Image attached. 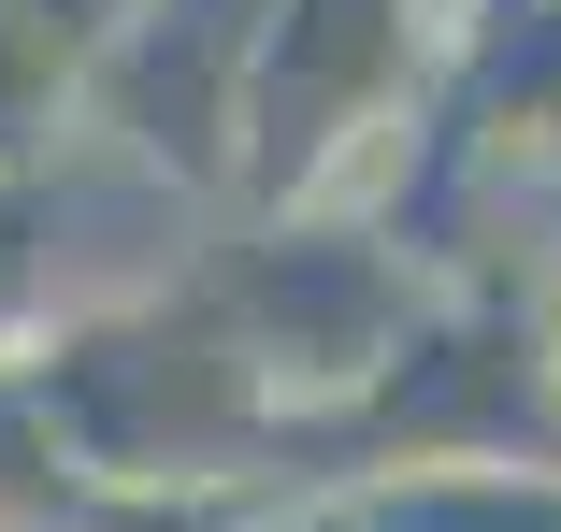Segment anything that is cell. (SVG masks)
Returning <instances> with one entry per match:
<instances>
[{
  "mask_svg": "<svg viewBox=\"0 0 561 532\" xmlns=\"http://www.w3.org/2000/svg\"><path fill=\"white\" fill-rule=\"evenodd\" d=\"M30 389L58 417L72 475L101 489V518L116 504H216L245 489L260 461H288L274 403L245 374V346L216 332L202 288H145V302H101V316H44L30 346Z\"/></svg>",
  "mask_w": 561,
  "mask_h": 532,
  "instance_id": "cell-1",
  "label": "cell"
},
{
  "mask_svg": "<svg viewBox=\"0 0 561 532\" xmlns=\"http://www.w3.org/2000/svg\"><path fill=\"white\" fill-rule=\"evenodd\" d=\"M432 288H446L432 245H403L389 217H331V201L260 217L231 259L202 274V302H216V332L245 346V374H260V403H274L288 461L403 360V332H417Z\"/></svg>",
  "mask_w": 561,
  "mask_h": 532,
  "instance_id": "cell-2",
  "label": "cell"
},
{
  "mask_svg": "<svg viewBox=\"0 0 561 532\" xmlns=\"http://www.w3.org/2000/svg\"><path fill=\"white\" fill-rule=\"evenodd\" d=\"M260 30H274V0H130V30L72 86V130H101L116 159H145L173 187H231Z\"/></svg>",
  "mask_w": 561,
  "mask_h": 532,
  "instance_id": "cell-3",
  "label": "cell"
},
{
  "mask_svg": "<svg viewBox=\"0 0 561 532\" xmlns=\"http://www.w3.org/2000/svg\"><path fill=\"white\" fill-rule=\"evenodd\" d=\"M87 518H101V489L72 475V447H58L30 360H0V532H87Z\"/></svg>",
  "mask_w": 561,
  "mask_h": 532,
  "instance_id": "cell-4",
  "label": "cell"
},
{
  "mask_svg": "<svg viewBox=\"0 0 561 532\" xmlns=\"http://www.w3.org/2000/svg\"><path fill=\"white\" fill-rule=\"evenodd\" d=\"M58 130H72V86H58L30 44H15V15H0V173H30Z\"/></svg>",
  "mask_w": 561,
  "mask_h": 532,
  "instance_id": "cell-5",
  "label": "cell"
},
{
  "mask_svg": "<svg viewBox=\"0 0 561 532\" xmlns=\"http://www.w3.org/2000/svg\"><path fill=\"white\" fill-rule=\"evenodd\" d=\"M0 15H15V44H30L58 86H87V72H101V44L130 30V0H0Z\"/></svg>",
  "mask_w": 561,
  "mask_h": 532,
  "instance_id": "cell-6",
  "label": "cell"
},
{
  "mask_svg": "<svg viewBox=\"0 0 561 532\" xmlns=\"http://www.w3.org/2000/svg\"><path fill=\"white\" fill-rule=\"evenodd\" d=\"M231 532H360V518H346V489H302V504H260V518H231Z\"/></svg>",
  "mask_w": 561,
  "mask_h": 532,
  "instance_id": "cell-7",
  "label": "cell"
},
{
  "mask_svg": "<svg viewBox=\"0 0 561 532\" xmlns=\"http://www.w3.org/2000/svg\"><path fill=\"white\" fill-rule=\"evenodd\" d=\"M533 346H547V403H561V274L533 288Z\"/></svg>",
  "mask_w": 561,
  "mask_h": 532,
  "instance_id": "cell-8",
  "label": "cell"
},
{
  "mask_svg": "<svg viewBox=\"0 0 561 532\" xmlns=\"http://www.w3.org/2000/svg\"><path fill=\"white\" fill-rule=\"evenodd\" d=\"M547 274H561V245H547Z\"/></svg>",
  "mask_w": 561,
  "mask_h": 532,
  "instance_id": "cell-9",
  "label": "cell"
},
{
  "mask_svg": "<svg viewBox=\"0 0 561 532\" xmlns=\"http://www.w3.org/2000/svg\"><path fill=\"white\" fill-rule=\"evenodd\" d=\"M547 187H561V173H547Z\"/></svg>",
  "mask_w": 561,
  "mask_h": 532,
  "instance_id": "cell-10",
  "label": "cell"
}]
</instances>
